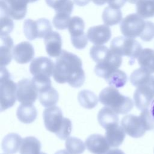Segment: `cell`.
Listing matches in <instances>:
<instances>
[{
    "instance_id": "obj_23",
    "label": "cell",
    "mask_w": 154,
    "mask_h": 154,
    "mask_svg": "<svg viewBox=\"0 0 154 154\" xmlns=\"http://www.w3.org/2000/svg\"><path fill=\"white\" fill-rule=\"evenodd\" d=\"M59 94L57 91L50 87L38 93V100L42 106L49 108L56 105L58 100Z\"/></svg>"
},
{
    "instance_id": "obj_22",
    "label": "cell",
    "mask_w": 154,
    "mask_h": 154,
    "mask_svg": "<svg viewBox=\"0 0 154 154\" xmlns=\"http://www.w3.org/2000/svg\"><path fill=\"white\" fill-rule=\"evenodd\" d=\"M97 120L100 125L105 129L114 124L119 123L117 114L106 106L100 109L97 114Z\"/></svg>"
},
{
    "instance_id": "obj_20",
    "label": "cell",
    "mask_w": 154,
    "mask_h": 154,
    "mask_svg": "<svg viewBox=\"0 0 154 154\" xmlns=\"http://www.w3.org/2000/svg\"><path fill=\"white\" fill-rule=\"evenodd\" d=\"M21 137L16 133H9L6 135L2 141V149L7 154H15L19 149L22 142Z\"/></svg>"
},
{
    "instance_id": "obj_28",
    "label": "cell",
    "mask_w": 154,
    "mask_h": 154,
    "mask_svg": "<svg viewBox=\"0 0 154 154\" xmlns=\"http://www.w3.org/2000/svg\"><path fill=\"white\" fill-rule=\"evenodd\" d=\"M79 104L86 109L94 108L98 102V98L95 93L88 90H81L78 95Z\"/></svg>"
},
{
    "instance_id": "obj_9",
    "label": "cell",
    "mask_w": 154,
    "mask_h": 154,
    "mask_svg": "<svg viewBox=\"0 0 154 154\" xmlns=\"http://www.w3.org/2000/svg\"><path fill=\"white\" fill-rule=\"evenodd\" d=\"M43 117L46 129L55 135L63 126L66 120L61 109L55 106L46 108L43 111Z\"/></svg>"
},
{
    "instance_id": "obj_36",
    "label": "cell",
    "mask_w": 154,
    "mask_h": 154,
    "mask_svg": "<svg viewBox=\"0 0 154 154\" xmlns=\"http://www.w3.org/2000/svg\"><path fill=\"white\" fill-rule=\"evenodd\" d=\"M139 116L140 117L146 131H150L154 129V122L151 117L149 108L143 110Z\"/></svg>"
},
{
    "instance_id": "obj_46",
    "label": "cell",
    "mask_w": 154,
    "mask_h": 154,
    "mask_svg": "<svg viewBox=\"0 0 154 154\" xmlns=\"http://www.w3.org/2000/svg\"><path fill=\"white\" fill-rule=\"evenodd\" d=\"M39 154H46V153H43V152H40Z\"/></svg>"
},
{
    "instance_id": "obj_12",
    "label": "cell",
    "mask_w": 154,
    "mask_h": 154,
    "mask_svg": "<svg viewBox=\"0 0 154 154\" xmlns=\"http://www.w3.org/2000/svg\"><path fill=\"white\" fill-rule=\"evenodd\" d=\"M55 63L46 57L34 58L29 66V71L35 78H49L53 75Z\"/></svg>"
},
{
    "instance_id": "obj_43",
    "label": "cell",
    "mask_w": 154,
    "mask_h": 154,
    "mask_svg": "<svg viewBox=\"0 0 154 154\" xmlns=\"http://www.w3.org/2000/svg\"><path fill=\"white\" fill-rule=\"evenodd\" d=\"M54 154H70L67 150H60L56 152Z\"/></svg>"
},
{
    "instance_id": "obj_11",
    "label": "cell",
    "mask_w": 154,
    "mask_h": 154,
    "mask_svg": "<svg viewBox=\"0 0 154 154\" xmlns=\"http://www.w3.org/2000/svg\"><path fill=\"white\" fill-rule=\"evenodd\" d=\"M28 2V0H1V12L14 20H21L26 16Z\"/></svg>"
},
{
    "instance_id": "obj_30",
    "label": "cell",
    "mask_w": 154,
    "mask_h": 154,
    "mask_svg": "<svg viewBox=\"0 0 154 154\" xmlns=\"http://www.w3.org/2000/svg\"><path fill=\"white\" fill-rule=\"evenodd\" d=\"M105 79L110 86L121 88L126 84L128 78L123 71L118 69L112 72Z\"/></svg>"
},
{
    "instance_id": "obj_34",
    "label": "cell",
    "mask_w": 154,
    "mask_h": 154,
    "mask_svg": "<svg viewBox=\"0 0 154 154\" xmlns=\"http://www.w3.org/2000/svg\"><path fill=\"white\" fill-rule=\"evenodd\" d=\"M14 28V23L7 14L1 12V35L10 34Z\"/></svg>"
},
{
    "instance_id": "obj_29",
    "label": "cell",
    "mask_w": 154,
    "mask_h": 154,
    "mask_svg": "<svg viewBox=\"0 0 154 154\" xmlns=\"http://www.w3.org/2000/svg\"><path fill=\"white\" fill-rule=\"evenodd\" d=\"M136 11L143 19L154 17V0H138L136 3Z\"/></svg>"
},
{
    "instance_id": "obj_33",
    "label": "cell",
    "mask_w": 154,
    "mask_h": 154,
    "mask_svg": "<svg viewBox=\"0 0 154 154\" xmlns=\"http://www.w3.org/2000/svg\"><path fill=\"white\" fill-rule=\"evenodd\" d=\"M23 31L25 37L29 40L38 38V26L37 20L28 19L23 22Z\"/></svg>"
},
{
    "instance_id": "obj_16",
    "label": "cell",
    "mask_w": 154,
    "mask_h": 154,
    "mask_svg": "<svg viewBox=\"0 0 154 154\" xmlns=\"http://www.w3.org/2000/svg\"><path fill=\"white\" fill-rule=\"evenodd\" d=\"M85 146L88 150L93 154H106L110 147L106 138L97 134L87 137L85 140Z\"/></svg>"
},
{
    "instance_id": "obj_4",
    "label": "cell",
    "mask_w": 154,
    "mask_h": 154,
    "mask_svg": "<svg viewBox=\"0 0 154 154\" xmlns=\"http://www.w3.org/2000/svg\"><path fill=\"white\" fill-rule=\"evenodd\" d=\"M1 111L11 108L17 99V84L13 81L8 70L1 67Z\"/></svg>"
},
{
    "instance_id": "obj_6",
    "label": "cell",
    "mask_w": 154,
    "mask_h": 154,
    "mask_svg": "<svg viewBox=\"0 0 154 154\" xmlns=\"http://www.w3.org/2000/svg\"><path fill=\"white\" fill-rule=\"evenodd\" d=\"M146 26V21L137 13L126 16L121 22L120 28L123 35L127 37H140Z\"/></svg>"
},
{
    "instance_id": "obj_17",
    "label": "cell",
    "mask_w": 154,
    "mask_h": 154,
    "mask_svg": "<svg viewBox=\"0 0 154 154\" xmlns=\"http://www.w3.org/2000/svg\"><path fill=\"white\" fill-rule=\"evenodd\" d=\"M44 38L48 55L51 57H58L62 51V39L60 34L56 31H52Z\"/></svg>"
},
{
    "instance_id": "obj_40",
    "label": "cell",
    "mask_w": 154,
    "mask_h": 154,
    "mask_svg": "<svg viewBox=\"0 0 154 154\" xmlns=\"http://www.w3.org/2000/svg\"><path fill=\"white\" fill-rule=\"evenodd\" d=\"M91 0H73L74 3L78 6H85L87 5Z\"/></svg>"
},
{
    "instance_id": "obj_27",
    "label": "cell",
    "mask_w": 154,
    "mask_h": 154,
    "mask_svg": "<svg viewBox=\"0 0 154 154\" xmlns=\"http://www.w3.org/2000/svg\"><path fill=\"white\" fill-rule=\"evenodd\" d=\"M102 18L105 25L112 26L120 22L122 19V13L120 9L114 8L109 6L105 8Z\"/></svg>"
},
{
    "instance_id": "obj_25",
    "label": "cell",
    "mask_w": 154,
    "mask_h": 154,
    "mask_svg": "<svg viewBox=\"0 0 154 154\" xmlns=\"http://www.w3.org/2000/svg\"><path fill=\"white\" fill-rule=\"evenodd\" d=\"M138 63L141 67L154 73V50L150 48L143 49L138 57Z\"/></svg>"
},
{
    "instance_id": "obj_44",
    "label": "cell",
    "mask_w": 154,
    "mask_h": 154,
    "mask_svg": "<svg viewBox=\"0 0 154 154\" xmlns=\"http://www.w3.org/2000/svg\"><path fill=\"white\" fill-rule=\"evenodd\" d=\"M128 1L131 4H136L138 0H128Z\"/></svg>"
},
{
    "instance_id": "obj_7",
    "label": "cell",
    "mask_w": 154,
    "mask_h": 154,
    "mask_svg": "<svg viewBox=\"0 0 154 154\" xmlns=\"http://www.w3.org/2000/svg\"><path fill=\"white\" fill-rule=\"evenodd\" d=\"M67 28L70 34L73 46L78 49L85 48L87 45L88 39L84 31L85 23L83 19L79 16L71 17Z\"/></svg>"
},
{
    "instance_id": "obj_45",
    "label": "cell",
    "mask_w": 154,
    "mask_h": 154,
    "mask_svg": "<svg viewBox=\"0 0 154 154\" xmlns=\"http://www.w3.org/2000/svg\"><path fill=\"white\" fill-rule=\"evenodd\" d=\"M28 1H29V3H32V2H36L38 0H28Z\"/></svg>"
},
{
    "instance_id": "obj_39",
    "label": "cell",
    "mask_w": 154,
    "mask_h": 154,
    "mask_svg": "<svg viewBox=\"0 0 154 154\" xmlns=\"http://www.w3.org/2000/svg\"><path fill=\"white\" fill-rule=\"evenodd\" d=\"M93 2L97 5H102L105 3H108L109 6L114 8L120 9L128 1V0H91Z\"/></svg>"
},
{
    "instance_id": "obj_5",
    "label": "cell",
    "mask_w": 154,
    "mask_h": 154,
    "mask_svg": "<svg viewBox=\"0 0 154 154\" xmlns=\"http://www.w3.org/2000/svg\"><path fill=\"white\" fill-rule=\"evenodd\" d=\"M110 49L120 56H127L130 58V64L138 58L142 49L140 43L134 38L125 36H119L114 38L110 44Z\"/></svg>"
},
{
    "instance_id": "obj_15",
    "label": "cell",
    "mask_w": 154,
    "mask_h": 154,
    "mask_svg": "<svg viewBox=\"0 0 154 154\" xmlns=\"http://www.w3.org/2000/svg\"><path fill=\"white\" fill-rule=\"evenodd\" d=\"M34 56L32 45L28 42H22L16 45L13 49V57L19 64L29 62Z\"/></svg>"
},
{
    "instance_id": "obj_14",
    "label": "cell",
    "mask_w": 154,
    "mask_h": 154,
    "mask_svg": "<svg viewBox=\"0 0 154 154\" xmlns=\"http://www.w3.org/2000/svg\"><path fill=\"white\" fill-rule=\"evenodd\" d=\"M88 39L96 46L103 45L111 37V31L106 25H99L90 27L87 32Z\"/></svg>"
},
{
    "instance_id": "obj_37",
    "label": "cell",
    "mask_w": 154,
    "mask_h": 154,
    "mask_svg": "<svg viewBox=\"0 0 154 154\" xmlns=\"http://www.w3.org/2000/svg\"><path fill=\"white\" fill-rule=\"evenodd\" d=\"M140 37L144 42H150L154 38V23L146 21L145 28Z\"/></svg>"
},
{
    "instance_id": "obj_18",
    "label": "cell",
    "mask_w": 154,
    "mask_h": 154,
    "mask_svg": "<svg viewBox=\"0 0 154 154\" xmlns=\"http://www.w3.org/2000/svg\"><path fill=\"white\" fill-rule=\"evenodd\" d=\"M105 129V137L110 147H117L123 143L125 138V132L119 123L111 125Z\"/></svg>"
},
{
    "instance_id": "obj_32",
    "label": "cell",
    "mask_w": 154,
    "mask_h": 154,
    "mask_svg": "<svg viewBox=\"0 0 154 154\" xmlns=\"http://www.w3.org/2000/svg\"><path fill=\"white\" fill-rule=\"evenodd\" d=\"M65 145L66 150L70 154H82L86 147L81 139L74 137L67 138Z\"/></svg>"
},
{
    "instance_id": "obj_21",
    "label": "cell",
    "mask_w": 154,
    "mask_h": 154,
    "mask_svg": "<svg viewBox=\"0 0 154 154\" xmlns=\"http://www.w3.org/2000/svg\"><path fill=\"white\" fill-rule=\"evenodd\" d=\"M16 116L21 122L28 124L35 120L37 111L32 103H22L17 109Z\"/></svg>"
},
{
    "instance_id": "obj_19",
    "label": "cell",
    "mask_w": 154,
    "mask_h": 154,
    "mask_svg": "<svg viewBox=\"0 0 154 154\" xmlns=\"http://www.w3.org/2000/svg\"><path fill=\"white\" fill-rule=\"evenodd\" d=\"M13 48V40L11 37L8 35H1V67H5L11 62Z\"/></svg>"
},
{
    "instance_id": "obj_10",
    "label": "cell",
    "mask_w": 154,
    "mask_h": 154,
    "mask_svg": "<svg viewBox=\"0 0 154 154\" xmlns=\"http://www.w3.org/2000/svg\"><path fill=\"white\" fill-rule=\"evenodd\" d=\"M38 94L37 88L32 79H22L17 84V100L22 103H33Z\"/></svg>"
},
{
    "instance_id": "obj_26",
    "label": "cell",
    "mask_w": 154,
    "mask_h": 154,
    "mask_svg": "<svg viewBox=\"0 0 154 154\" xmlns=\"http://www.w3.org/2000/svg\"><path fill=\"white\" fill-rule=\"evenodd\" d=\"M46 4L54 8L56 13L71 14L73 9V2L72 0H45Z\"/></svg>"
},
{
    "instance_id": "obj_38",
    "label": "cell",
    "mask_w": 154,
    "mask_h": 154,
    "mask_svg": "<svg viewBox=\"0 0 154 154\" xmlns=\"http://www.w3.org/2000/svg\"><path fill=\"white\" fill-rule=\"evenodd\" d=\"M72 122L70 119L66 118L64 123L56 135L61 140H66L69 138L72 132Z\"/></svg>"
},
{
    "instance_id": "obj_41",
    "label": "cell",
    "mask_w": 154,
    "mask_h": 154,
    "mask_svg": "<svg viewBox=\"0 0 154 154\" xmlns=\"http://www.w3.org/2000/svg\"><path fill=\"white\" fill-rule=\"evenodd\" d=\"M106 154H125L122 150L119 149H113L109 150Z\"/></svg>"
},
{
    "instance_id": "obj_42",
    "label": "cell",
    "mask_w": 154,
    "mask_h": 154,
    "mask_svg": "<svg viewBox=\"0 0 154 154\" xmlns=\"http://www.w3.org/2000/svg\"><path fill=\"white\" fill-rule=\"evenodd\" d=\"M149 111H150L151 117H152V119L154 122V98L152 100V102H151V103L149 105Z\"/></svg>"
},
{
    "instance_id": "obj_3",
    "label": "cell",
    "mask_w": 154,
    "mask_h": 154,
    "mask_svg": "<svg viewBox=\"0 0 154 154\" xmlns=\"http://www.w3.org/2000/svg\"><path fill=\"white\" fill-rule=\"evenodd\" d=\"M99 100L102 105L117 114H127L134 106V102L130 97L122 94L117 88L112 86L106 87L100 92Z\"/></svg>"
},
{
    "instance_id": "obj_24",
    "label": "cell",
    "mask_w": 154,
    "mask_h": 154,
    "mask_svg": "<svg viewBox=\"0 0 154 154\" xmlns=\"http://www.w3.org/2000/svg\"><path fill=\"white\" fill-rule=\"evenodd\" d=\"M41 143L34 137H26L22 140L20 148V154H39Z\"/></svg>"
},
{
    "instance_id": "obj_13",
    "label": "cell",
    "mask_w": 154,
    "mask_h": 154,
    "mask_svg": "<svg viewBox=\"0 0 154 154\" xmlns=\"http://www.w3.org/2000/svg\"><path fill=\"white\" fill-rule=\"evenodd\" d=\"M121 126L126 134L133 138H140L144 135L146 129L140 116L128 114L123 117Z\"/></svg>"
},
{
    "instance_id": "obj_31",
    "label": "cell",
    "mask_w": 154,
    "mask_h": 154,
    "mask_svg": "<svg viewBox=\"0 0 154 154\" xmlns=\"http://www.w3.org/2000/svg\"><path fill=\"white\" fill-rule=\"evenodd\" d=\"M151 73L147 70L140 67L135 70L130 76L131 84L137 88L146 84L150 79Z\"/></svg>"
},
{
    "instance_id": "obj_2",
    "label": "cell",
    "mask_w": 154,
    "mask_h": 154,
    "mask_svg": "<svg viewBox=\"0 0 154 154\" xmlns=\"http://www.w3.org/2000/svg\"><path fill=\"white\" fill-rule=\"evenodd\" d=\"M90 55L96 63L94 67L96 75L105 79L112 72L118 69L122 63L120 55L105 46H93L90 48Z\"/></svg>"
},
{
    "instance_id": "obj_35",
    "label": "cell",
    "mask_w": 154,
    "mask_h": 154,
    "mask_svg": "<svg viewBox=\"0 0 154 154\" xmlns=\"http://www.w3.org/2000/svg\"><path fill=\"white\" fill-rule=\"evenodd\" d=\"M70 15L56 13L53 18L52 23L57 29H65L68 28L71 17Z\"/></svg>"
},
{
    "instance_id": "obj_1",
    "label": "cell",
    "mask_w": 154,
    "mask_h": 154,
    "mask_svg": "<svg viewBox=\"0 0 154 154\" xmlns=\"http://www.w3.org/2000/svg\"><path fill=\"white\" fill-rule=\"evenodd\" d=\"M52 76L58 83H68L72 87H81L85 79L81 60L76 55L62 50L56 59Z\"/></svg>"
},
{
    "instance_id": "obj_8",
    "label": "cell",
    "mask_w": 154,
    "mask_h": 154,
    "mask_svg": "<svg viewBox=\"0 0 154 154\" xmlns=\"http://www.w3.org/2000/svg\"><path fill=\"white\" fill-rule=\"evenodd\" d=\"M154 98V76L151 75L149 81L136 89L134 94V100L136 107L141 110L149 108Z\"/></svg>"
}]
</instances>
